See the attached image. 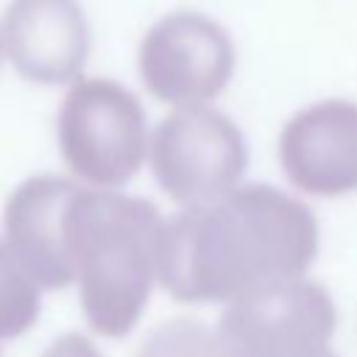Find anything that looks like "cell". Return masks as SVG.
I'll list each match as a JSON object with an SVG mask.
<instances>
[{
	"label": "cell",
	"instance_id": "obj_4",
	"mask_svg": "<svg viewBox=\"0 0 357 357\" xmlns=\"http://www.w3.org/2000/svg\"><path fill=\"white\" fill-rule=\"evenodd\" d=\"M335 324L329 293L304 276H287L234 296L218 329L234 357H318Z\"/></svg>",
	"mask_w": 357,
	"mask_h": 357
},
{
	"label": "cell",
	"instance_id": "obj_11",
	"mask_svg": "<svg viewBox=\"0 0 357 357\" xmlns=\"http://www.w3.org/2000/svg\"><path fill=\"white\" fill-rule=\"evenodd\" d=\"M137 357H234V351L220 329L192 318H173L142 340Z\"/></svg>",
	"mask_w": 357,
	"mask_h": 357
},
{
	"label": "cell",
	"instance_id": "obj_8",
	"mask_svg": "<svg viewBox=\"0 0 357 357\" xmlns=\"http://www.w3.org/2000/svg\"><path fill=\"white\" fill-rule=\"evenodd\" d=\"M78 190V181L45 173L22 181L6 201V245L45 290H59L75 282L67 226Z\"/></svg>",
	"mask_w": 357,
	"mask_h": 357
},
{
	"label": "cell",
	"instance_id": "obj_14",
	"mask_svg": "<svg viewBox=\"0 0 357 357\" xmlns=\"http://www.w3.org/2000/svg\"><path fill=\"white\" fill-rule=\"evenodd\" d=\"M318 357H335V354H332V351H324V354H318Z\"/></svg>",
	"mask_w": 357,
	"mask_h": 357
},
{
	"label": "cell",
	"instance_id": "obj_3",
	"mask_svg": "<svg viewBox=\"0 0 357 357\" xmlns=\"http://www.w3.org/2000/svg\"><path fill=\"white\" fill-rule=\"evenodd\" d=\"M59 151L75 178L92 187L131 181L148 156V120L139 98L112 78L78 75L56 117Z\"/></svg>",
	"mask_w": 357,
	"mask_h": 357
},
{
	"label": "cell",
	"instance_id": "obj_1",
	"mask_svg": "<svg viewBox=\"0 0 357 357\" xmlns=\"http://www.w3.org/2000/svg\"><path fill=\"white\" fill-rule=\"evenodd\" d=\"M315 254L312 209L271 184H245L165 220L159 282L176 301H231L257 284L301 276Z\"/></svg>",
	"mask_w": 357,
	"mask_h": 357
},
{
	"label": "cell",
	"instance_id": "obj_5",
	"mask_svg": "<svg viewBox=\"0 0 357 357\" xmlns=\"http://www.w3.org/2000/svg\"><path fill=\"white\" fill-rule=\"evenodd\" d=\"M248 167L243 131L223 112L178 106L151 137V170L162 192L178 204H201L237 187Z\"/></svg>",
	"mask_w": 357,
	"mask_h": 357
},
{
	"label": "cell",
	"instance_id": "obj_12",
	"mask_svg": "<svg viewBox=\"0 0 357 357\" xmlns=\"http://www.w3.org/2000/svg\"><path fill=\"white\" fill-rule=\"evenodd\" d=\"M42 357H100V351L95 349V343L84 335H75V332H67L61 337H56L45 351Z\"/></svg>",
	"mask_w": 357,
	"mask_h": 357
},
{
	"label": "cell",
	"instance_id": "obj_10",
	"mask_svg": "<svg viewBox=\"0 0 357 357\" xmlns=\"http://www.w3.org/2000/svg\"><path fill=\"white\" fill-rule=\"evenodd\" d=\"M39 318V284L0 240V340L20 337Z\"/></svg>",
	"mask_w": 357,
	"mask_h": 357
},
{
	"label": "cell",
	"instance_id": "obj_2",
	"mask_svg": "<svg viewBox=\"0 0 357 357\" xmlns=\"http://www.w3.org/2000/svg\"><path fill=\"white\" fill-rule=\"evenodd\" d=\"M165 218L137 195L81 187L70 206L67 245L89 326L106 337L128 335L159 279Z\"/></svg>",
	"mask_w": 357,
	"mask_h": 357
},
{
	"label": "cell",
	"instance_id": "obj_15",
	"mask_svg": "<svg viewBox=\"0 0 357 357\" xmlns=\"http://www.w3.org/2000/svg\"><path fill=\"white\" fill-rule=\"evenodd\" d=\"M0 357H3V354H0Z\"/></svg>",
	"mask_w": 357,
	"mask_h": 357
},
{
	"label": "cell",
	"instance_id": "obj_13",
	"mask_svg": "<svg viewBox=\"0 0 357 357\" xmlns=\"http://www.w3.org/2000/svg\"><path fill=\"white\" fill-rule=\"evenodd\" d=\"M3 50H6V47H3V31H0V61H3Z\"/></svg>",
	"mask_w": 357,
	"mask_h": 357
},
{
	"label": "cell",
	"instance_id": "obj_9",
	"mask_svg": "<svg viewBox=\"0 0 357 357\" xmlns=\"http://www.w3.org/2000/svg\"><path fill=\"white\" fill-rule=\"evenodd\" d=\"M0 31L14 70L33 84H73L92 47L78 0H11Z\"/></svg>",
	"mask_w": 357,
	"mask_h": 357
},
{
	"label": "cell",
	"instance_id": "obj_7",
	"mask_svg": "<svg viewBox=\"0 0 357 357\" xmlns=\"http://www.w3.org/2000/svg\"><path fill=\"white\" fill-rule=\"evenodd\" d=\"M279 165L293 187L335 198L357 190V103L318 100L296 112L279 134Z\"/></svg>",
	"mask_w": 357,
	"mask_h": 357
},
{
	"label": "cell",
	"instance_id": "obj_6",
	"mask_svg": "<svg viewBox=\"0 0 357 357\" xmlns=\"http://www.w3.org/2000/svg\"><path fill=\"white\" fill-rule=\"evenodd\" d=\"M234 59V42L218 20L201 11H170L145 31L137 67L156 100L198 106L229 86Z\"/></svg>",
	"mask_w": 357,
	"mask_h": 357
}]
</instances>
